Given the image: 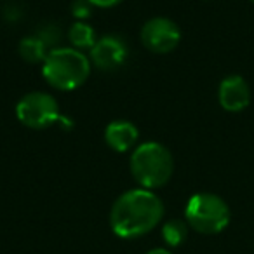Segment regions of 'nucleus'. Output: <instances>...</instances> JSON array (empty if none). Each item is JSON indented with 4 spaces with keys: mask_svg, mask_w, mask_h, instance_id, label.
<instances>
[{
    "mask_svg": "<svg viewBox=\"0 0 254 254\" xmlns=\"http://www.w3.org/2000/svg\"><path fill=\"white\" fill-rule=\"evenodd\" d=\"M164 212V202L153 190L134 188L113 202L110 226L120 239H138L159 226Z\"/></svg>",
    "mask_w": 254,
    "mask_h": 254,
    "instance_id": "1",
    "label": "nucleus"
},
{
    "mask_svg": "<svg viewBox=\"0 0 254 254\" xmlns=\"http://www.w3.org/2000/svg\"><path fill=\"white\" fill-rule=\"evenodd\" d=\"M91 60L73 47H56L49 51L42 63V77L58 91H73L85 84L91 75Z\"/></svg>",
    "mask_w": 254,
    "mask_h": 254,
    "instance_id": "2",
    "label": "nucleus"
},
{
    "mask_svg": "<svg viewBox=\"0 0 254 254\" xmlns=\"http://www.w3.org/2000/svg\"><path fill=\"white\" fill-rule=\"evenodd\" d=\"M129 167L139 187L146 190H157L171 180L174 160L162 143L146 141L132 150Z\"/></svg>",
    "mask_w": 254,
    "mask_h": 254,
    "instance_id": "3",
    "label": "nucleus"
},
{
    "mask_svg": "<svg viewBox=\"0 0 254 254\" xmlns=\"http://www.w3.org/2000/svg\"><path fill=\"white\" fill-rule=\"evenodd\" d=\"M185 221L195 232L216 235L230 223V207L219 195L202 191L190 197L185 207Z\"/></svg>",
    "mask_w": 254,
    "mask_h": 254,
    "instance_id": "4",
    "label": "nucleus"
},
{
    "mask_svg": "<svg viewBox=\"0 0 254 254\" xmlns=\"http://www.w3.org/2000/svg\"><path fill=\"white\" fill-rule=\"evenodd\" d=\"M16 117L30 129H47L60 122V103L49 92H28L16 105Z\"/></svg>",
    "mask_w": 254,
    "mask_h": 254,
    "instance_id": "5",
    "label": "nucleus"
},
{
    "mask_svg": "<svg viewBox=\"0 0 254 254\" xmlns=\"http://www.w3.org/2000/svg\"><path fill=\"white\" fill-rule=\"evenodd\" d=\"M181 40V30L169 18H152L141 28V42L150 53H173Z\"/></svg>",
    "mask_w": 254,
    "mask_h": 254,
    "instance_id": "6",
    "label": "nucleus"
},
{
    "mask_svg": "<svg viewBox=\"0 0 254 254\" xmlns=\"http://www.w3.org/2000/svg\"><path fill=\"white\" fill-rule=\"evenodd\" d=\"M127 56H129V47L124 39L117 35H105L94 44L89 60L98 70L113 71L126 63Z\"/></svg>",
    "mask_w": 254,
    "mask_h": 254,
    "instance_id": "7",
    "label": "nucleus"
},
{
    "mask_svg": "<svg viewBox=\"0 0 254 254\" xmlns=\"http://www.w3.org/2000/svg\"><path fill=\"white\" fill-rule=\"evenodd\" d=\"M218 99L223 110L239 113L251 103V89L240 75H230L223 78L218 89Z\"/></svg>",
    "mask_w": 254,
    "mask_h": 254,
    "instance_id": "8",
    "label": "nucleus"
},
{
    "mask_svg": "<svg viewBox=\"0 0 254 254\" xmlns=\"http://www.w3.org/2000/svg\"><path fill=\"white\" fill-rule=\"evenodd\" d=\"M139 138L138 127L129 120H113L105 129V141L113 152L124 153L136 148Z\"/></svg>",
    "mask_w": 254,
    "mask_h": 254,
    "instance_id": "9",
    "label": "nucleus"
},
{
    "mask_svg": "<svg viewBox=\"0 0 254 254\" xmlns=\"http://www.w3.org/2000/svg\"><path fill=\"white\" fill-rule=\"evenodd\" d=\"M68 39L70 44L73 46V49H89L91 51L94 47V44L98 42L96 39V32L91 25H87L85 21H77L70 26L68 30Z\"/></svg>",
    "mask_w": 254,
    "mask_h": 254,
    "instance_id": "10",
    "label": "nucleus"
},
{
    "mask_svg": "<svg viewBox=\"0 0 254 254\" xmlns=\"http://www.w3.org/2000/svg\"><path fill=\"white\" fill-rule=\"evenodd\" d=\"M19 54L28 63H40V61L44 63L49 51H47V44L42 40V37L32 35V37H25L19 42Z\"/></svg>",
    "mask_w": 254,
    "mask_h": 254,
    "instance_id": "11",
    "label": "nucleus"
},
{
    "mask_svg": "<svg viewBox=\"0 0 254 254\" xmlns=\"http://www.w3.org/2000/svg\"><path fill=\"white\" fill-rule=\"evenodd\" d=\"M188 223L183 219H169L162 225V239L169 247H178L188 237Z\"/></svg>",
    "mask_w": 254,
    "mask_h": 254,
    "instance_id": "12",
    "label": "nucleus"
},
{
    "mask_svg": "<svg viewBox=\"0 0 254 254\" xmlns=\"http://www.w3.org/2000/svg\"><path fill=\"white\" fill-rule=\"evenodd\" d=\"M92 7H94V5H92L89 0H75L73 4H71V12H73V16L78 21H84V19H87L89 16H91Z\"/></svg>",
    "mask_w": 254,
    "mask_h": 254,
    "instance_id": "13",
    "label": "nucleus"
},
{
    "mask_svg": "<svg viewBox=\"0 0 254 254\" xmlns=\"http://www.w3.org/2000/svg\"><path fill=\"white\" fill-rule=\"evenodd\" d=\"M94 7H99V9H108V7H115L119 5L122 0H89Z\"/></svg>",
    "mask_w": 254,
    "mask_h": 254,
    "instance_id": "14",
    "label": "nucleus"
},
{
    "mask_svg": "<svg viewBox=\"0 0 254 254\" xmlns=\"http://www.w3.org/2000/svg\"><path fill=\"white\" fill-rule=\"evenodd\" d=\"M146 254H173L169 249H166V247H155V249L148 251Z\"/></svg>",
    "mask_w": 254,
    "mask_h": 254,
    "instance_id": "15",
    "label": "nucleus"
},
{
    "mask_svg": "<svg viewBox=\"0 0 254 254\" xmlns=\"http://www.w3.org/2000/svg\"><path fill=\"white\" fill-rule=\"evenodd\" d=\"M251 2H253V4H254V0H251Z\"/></svg>",
    "mask_w": 254,
    "mask_h": 254,
    "instance_id": "16",
    "label": "nucleus"
}]
</instances>
